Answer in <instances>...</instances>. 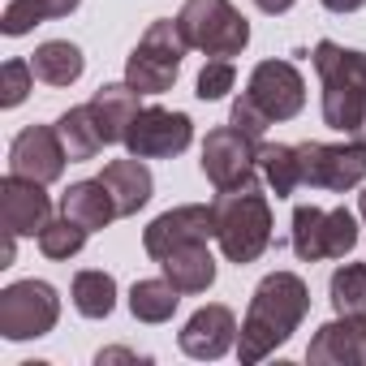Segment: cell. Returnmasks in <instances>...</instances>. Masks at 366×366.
<instances>
[{
    "label": "cell",
    "mask_w": 366,
    "mask_h": 366,
    "mask_svg": "<svg viewBox=\"0 0 366 366\" xmlns=\"http://www.w3.org/2000/svg\"><path fill=\"white\" fill-rule=\"evenodd\" d=\"M216 237V207L212 203H186V207H172L164 216H155L142 229V250L159 263L164 254H172L177 246H190V242H212Z\"/></svg>",
    "instance_id": "7c38bea8"
},
{
    "label": "cell",
    "mask_w": 366,
    "mask_h": 366,
    "mask_svg": "<svg viewBox=\"0 0 366 366\" xmlns=\"http://www.w3.org/2000/svg\"><path fill=\"white\" fill-rule=\"evenodd\" d=\"M186 52H190V44L181 35L177 18H159L142 31V39L125 56V82L138 95H164V91H172Z\"/></svg>",
    "instance_id": "277c9868"
},
{
    "label": "cell",
    "mask_w": 366,
    "mask_h": 366,
    "mask_svg": "<svg viewBox=\"0 0 366 366\" xmlns=\"http://www.w3.org/2000/svg\"><path fill=\"white\" fill-rule=\"evenodd\" d=\"M86 108H91V117H95V125H99V138H104L108 147H112V142H125L134 117L142 112L138 91H134L129 82H104V86L86 99Z\"/></svg>",
    "instance_id": "e0dca14e"
},
{
    "label": "cell",
    "mask_w": 366,
    "mask_h": 366,
    "mask_svg": "<svg viewBox=\"0 0 366 366\" xmlns=\"http://www.w3.org/2000/svg\"><path fill=\"white\" fill-rule=\"evenodd\" d=\"M177 26L186 35V44L194 52H203L207 61L242 56L250 44V22L242 18L233 0H186L177 14Z\"/></svg>",
    "instance_id": "5b68a950"
},
{
    "label": "cell",
    "mask_w": 366,
    "mask_h": 366,
    "mask_svg": "<svg viewBox=\"0 0 366 366\" xmlns=\"http://www.w3.org/2000/svg\"><path fill=\"white\" fill-rule=\"evenodd\" d=\"M0 216H5V233L14 237H39L44 224L52 220V199L44 190V181L9 172L0 181Z\"/></svg>",
    "instance_id": "5bb4252c"
},
{
    "label": "cell",
    "mask_w": 366,
    "mask_h": 366,
    "mask_svg": "<svg viewBox=\"0 0 366 366\" xmlns=\"http://www.w3.org/2000/svg\"><path fill=\"white\" fill-rule=\"evenodd\" d=\"M259 168H263V181L276 199H293L302 190V159H297V147L289 142H263L259 151Z\"/></svg>",
    "instance_id": "d4e9b609"
},
{
    "label": "cell",
    "mask_w": 366,
    "mask_h": 366,
    "mask_svg": "<svg viewBox=\"0 0 366 366\" xmlns=\"http://www.w3.org/2000/svg\"><path fill=\"white\" fill-rule=\"evenodd\" d=\"M319 5H323L327 14H357L366 0H319Z\"/></svg>",
    "instance_id": "d6a6232c"
},
{
    "label": "cell",
    "mask_w": 366,
    "mask_h": 366,
    "mask_svg": "<svg viewBox=\"0 0 366 366\" xmlns=\"http://www.w3.org/2000/svg\"><path fill=\"white\" fill-rule=\"evenodd\" d=\"M31 91H35V69H31V61H5V95H0V104H5V108H18Z\"/></svg>",
    "instance_id": "f546056e"
},
{
    "label": "cell",
    "mask_w": 366,
    "mask_h": 366,
    "mask_svg": "<svg viewBox=\"0 0 366 366\" xmlns=\"http://www.w3.org/2000/svg\"><path fill=\"white\" fill-rule=\"evenodd\" d=\"M82 0H9L5 5V18H0V31L9 39L18 35H31L39 22H56V18H69Z\"/></svg>",
    "instance_id": "484cf974"
},
{
    "label": "cell",
    "mask_w": 366,
    "mask_h": 366,
    "mask_svg": "<svg viewBox=\"0 0 366 366\" xmlns=\"http://www.w3.org/2000/svg\"><path fill=\"white\" fill-rule=\"evenodd\" d=\"M52 125H56V134H61V142H65V151H69V164L95 159V155L108 147V142L99 138V125H95V117H91V108H86V104H78V108L61 112Z\"/></svg>",
    "instance_id": "cb8c5ba5"
},
{
    "label": "cell",
    "mask_w": 366,
    "mask_h": 366,
    "mask_svg": "<svg viewBox=\"0 0 366 366\" xmlns=\"http://www.w3.org/2000/svg\"><path fill=\"white\" fill-rule=\"evenodd\" d=\"M357 220L349 207H315L302 203L293 207V254L302 263H319V259H345L357 250Z\"/></svg>",
    "instance_id": "52a82bcc"
},
{
    "label": "cell",
    "mask_w": 366,
    "mask_h": 366,
    "mask_svg": "<svg viewBox=\"0 0 366 366\" xmlns=\"http://www.w3.org/2000/svg\"><path fill=\"white\" fill-rule=\"evenodd\" d=\"M86 237H91V229H82L78 220H69V216H52V220L44 224V233H39V250H44L48 259L65 263V259H74V254L86 246Z\"/></svg>",
    "instance_id": "83f0119b"
},
{
    "label": "cell",
    "mask_w": 366,
    "mask_h": 366,
    "mask_svg": "<svg viewBox=\"0 0 366 366\" xmlns=\"http://www.w3.org/2000/svg\"><path fill=\"white\" fill-rule=\"evenodd\" d=\"M31 69H35V78L48 82V86H74V82L82 78V69H86V56H82V48L69 44V39H48V44L35 48Z\"/></svg>",
    "instance_id": "44dd1931"
},
{
    "label": "cell",
    "mask_w": 366,
    "mask_h": 366,
    "mask_svg": "<svg viewBox=\"0 0 366 366\" xmlns=\"http://www.w3.org/2000/svg\"><path fill=\"white\" fill-rule=\"evenodd\" d=\"M229 125H237V129H242V134H250V138H263V134L272 129V121L263 117V108H254L246 95L233 104V112H229Z\"/></svg>",
    "instance_id": "4dcf8cb0"
},
{
    "label": "cell",
    "mask_w": 366,
    "mask_h": 366,
    "mask_svg": "<svg viewBox=\"0 0 366 366\" xmlns=\"http://www.w3.org/2000/svg\"><path fill=\"white\" fill-rule=\"evenodd\" d=\"M315 366H366V315H336L306 349Z\"/></svg>",
    "instance_id": "2e32d148"
},
{
    "label": "cell",
    "mask_w": 366,
    "mask_h": 366,
    "mask_svg": "<svg viewBox=\"0 0 366 366\" xmlns=\"http://www.w3.org/2000/svg\"><path fill=\"white\" fill-rule=\"evenodd\" d=\"M259 151H263V138H250L242 134L237 125H216L207 138H203V177L216 186V194H233V190H254L259 186Z\"/></svg>",
    "instance_id": "8992f818"
},
{
    "label": "cell",
    "mask_w": 366,
    "mask_h": 366,
    "mask_svg": "<svg viewBox=\"0 0 366 366\" xmlns=\"http://www.w3.org/2000/svg\"><path fill=\"white\" fill-rule=\"evenodd\" d=\"M69 297L82 319H108L117 310V280L104 267H82L69 285Z\"/></svg>",
    "instance_id": "603a6c76"
},
{
    "label": "cell",
    "mask_w": 366,
    "mask_h": 366,
    "mask_svg": "<svg viewBox=\"0 0 366 366\" xmlns=\"http://www.w3.org/2000/svg\"><path fill=\"white\" fill-rule=\"evenodd\" d=\"M194 142V121L186 112H172V108H142L125 134V151L138 159H172Z\"/></svg>",
    "instance_id": "8fae6325"
},
{
    "label": "cell",
    "mask_w": 366,
    "mask_h": 366,
    "mask_svg": "<svg viewBox=\"0 0 366 366\" xmlns=\"http://www.w3.org/2000/svg\"><path fill=\"white\" fill-rule=\"evenodd\" d=\"M237 332H242L237 327V315L229 306L212 302V306H203V310H194L186 319V327L177 332V345H181V353H186V357L216 362V357H224L237 345Z\"/></svg>",
    "instance_id": "9a60e30c"
},
{
    "label": "cell",
    "mask_w": 366,
    "mask_h": 366,
    "mask_svg": "<svg viewBox=\"0 0 366 366\" xmlns=\"http://www.w3.org/2000/svg\"><path fill=\"white\" fill-rule=\"evenodd\" d=\"M310 315V289L297 272H267L259 289L250 293L242 332H237V357L246 366L272 357Z\"/></svg>",
    "instance_id": "6da1fadb"
},
{
    "label": "cell",
    "mask_w": 366,
    "mask_h": 366,
    "mask_svg": "<svg viewBox=\"0 0 366 366\" xmlns=\"http://www.w3.org/2000/svg\"><path fill=\"white\" fill-rule=\"evenodd\" d=\"M164 276L181 289V293H207L216 285V259L207 250V242H190V246H177L172 254L159 259Z\"/></svg>",
    "instance_id": "ffe728a7"
},
{
    "label": "cell",
    "mask_w": 366,
    "mask_h": 366,
    "mask_svg": "<svg viewBox=\"0 0 366 366\" xmlns=\"http://www.w3.org/2000/svg\"><path fill=\"white\" fill-rule=\"evenodd\" d=\"M327 293L336 315H366V263H340L332 272Z\"/></svg>",
    "instance_id": "4316f807"
},
{
    "label": "cell",
    "mask_w": 366,
    "mask_h": 366,
    "mask_svg": "<svg viewBox=\"0 0 366 366\" xmlns=\"http://www.w3.org/2000/svg\"><path fill=\"white\" fill-rule=\"evenodd\" d=\"M181 297L186 293H181L168 276H147V280H134V289H129V315L138 323H168L177 315Z\"/></svg>",
    "instance_id": "7402d4cb"
},
{
    "label": "cell",
    "mask_w": 366,
    "mask_h": 366,
    "mask_svg": "<svg viewBox=\"0 0 366 366\" xmlns=\"http://www.w3.org/2000/svg\"><path fill=\"white\" fill-rule=\"evenodd\" d=\"M293 5H297V0H254V9H263V14H272V18H276V14H289Z\"/></svg>",
    "instance_id": "836d02e7"
},
{
    "label": "cell",
    "mask_w": 366,
    "mask_h": 366,
    "mask_svg": "<svg viewBox=\"0 0 366 366\" xmlns=\"http://www.w3.org/2000/svg\"><path fill=\"white\" fill-rule=\"evenodd\" d=\"M302 186L345 194L366 181V147L362 142H297Z\"/></svg>",
    "instance_id": "9c48e42d"
},
{
    "label": "cell",
    "mask_w": 366,
    "mask_h": 366,
    "mask_svg": "<svg viewBox=\"0 0 366 366\" xmlns=\"http://www.w3.org/2000/svg\"><path fill=\"white\" fill-rule=\"evenodd\" d=\"M65 164H69V151H65L56 125H26L9 142V172H18V177L52 186V181L65 177Z\"/></svg>",
    "instance_id": "4fadbf2b"
},
{
    "label": "cell",
    "mask_w": 366,
    "mask_h": 366,
    "mask_svg": "<svg viewBox=\"0 0 366 366\" xmlns=\"http://www.w3.org/2000/svg\"><path fill=\"white\" fill-rule=\"evenodd\" d=\"M99 181L108 186V194H112V203H117V216H138V212L151 203V194H155V181H151V172H147V164H142L138 155L104 164Z\"/></svg>",
    "instance_id": "ac0fdd59"
},
{
    "label": "cell",
    "mask_w": 366,
    "mask_h": 366,
    "mask_svg": "<svg viewBox=\"0 0 366 366\" xmlns=\"http://www.w3.org/2000/svg\"><path fill=\"white\" fill-rule=\"evenodd\" d=\"M237 86V69H233V61H207L203 69H199V82H194V95L203 99V104H216V99H224L229 91Z\"/></svg>",
    "instance_id": "f1b7e54d"
},
{
    "label": "cell",
    "mask_w": 366,
    "mask_h": 366,
    "mask_svg": "<svg viewBox=\"0 0 366 366\" xmlns=\"http://www.w3.org/2000/svg\"><path fill=\"white\" fill-rule=\"evenodd\" d=\"M357 212H362V220H366V190H362V199H357Z\"/></svg>",
    "instance_id": "e575fe53"
},
{
    "label": "cell",
    "mask_w": 366,
    "mask_h": 366,
    "mask_svg": "<svg viewBox=\"0 0 366 366\" xmlns=\"http://www.w3.org/2000/svg\"><path fill=\"white\" fill-rule=\"evenodd\" d=\"M212 207H216V246L229 263L246 267L272 250V203L267 194H259V186L216 194Z\"/></svg>",
    "instance_id": "3957f363"
},
{
    "label": "cell",
    "mask_w": 366,
    "mask_h": 366,
    "mask_svg": "<svg viewBox=\"0 0 366 366\" xmlns=\"http://www.w3.org/2000/svg\"><path fill=\"white\" fill-rule=\"evenodd\" d=\"M310 65L323 86V125L366 147V52L345 48L336 39H319Z\"/></svg>",
    "instance_id": "7a4b0ae2"
},
{
    "label": "cell",
    "mask_w": 366,
    "mask_h": 366,
    "mask_svg": "<svg viewBox=\"0 0 366 366\" xmlns=\"http://www.w3.org/2000/svg\"><path fill=\"white\" fill-rule=\"evenodd\" d=\"M95 362H99V366H108V362H151V353H134V349H99Z\"/></svg>",
    "instance_id": "1f68e13d"
},
{
    "label": "cell",
    "mask_w": 366,
    "mask_h": 366,
    "mask_svg": "<svg viewBox=\"0 0 366 366\" xmlns=\"http://www.w3.org/2000/svg\"><path fill=\"white\" fill-rule=\"evenodd\" d=\"M61 297L48 280H14L0 289V336L5 340H39L56 327Z\"/></svg>",
    "instance_id": "ba28073f"
},
{
    "label": "cell",
    "mask_w": 366,
    "mask_h": 366,
    "mask_svg": "<svg viewBox=\"0 0 366 366\" xmlns=\"http://www.w3.org/2000/svg\"><path fill=\"white\" fill-rule=\"evenodd\" d=\"M254 108H263V117L276 125V121H293L302 108H306V78L297 74V65L293 61H280V56H272V61H259L254 69H250V82H246V91H242Z\"/></svg>",
    "instance_id": "30bf717a"
},
{
    "label": "cell",
    "mask_w": 366,
    "mask_h": 366,
    "mask_svg": "<svg viewBox=\"0 0 366 366\" xmlns=\"http://www.w3.org/2000/svg\"><path fill=\"white\" fill-rule=\"evenodd\" d=\"M61 216H69V220H78L82 229H108L112 220H121L117 216V203H112V194H108V186L95 177V181H74V186L61 194Z\"/></svg>",
    "instance_id": "d6986e66"
}]
</instances>
